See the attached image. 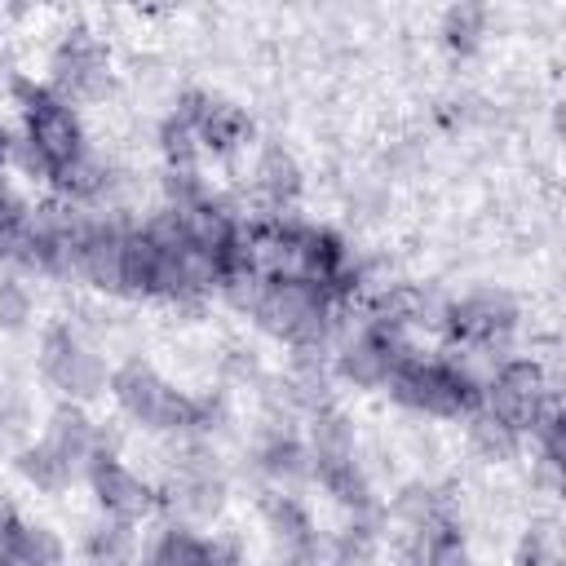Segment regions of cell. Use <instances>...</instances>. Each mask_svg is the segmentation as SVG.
<instances>
[{
  "instance_id": "e0dca14e",
  "label": "cell",
  "mask_w": 566,
  "mask_h": 566,
  "mask_svg": "<svg viewBox=\"0 0 566 566\" xmlns=\"http://www.w3.org/2000/svg\"><path fill=\"white\" fill-rule=\"evenodd\" d=\"M9 473H13V482H18L27 495H40V500H57V495H66L71 486L84 482L40 433H35L31 442H22V447L9 451Z\"/></svg>"
},
{
  "instance_id": "3957f363",
  "label": "cell",
  "mask_w": 566,
  "mask_h": 566,
  "mask_svg": "<svg viewBox=\"0 0 566 566\" xmlns=\"http://www.w3.org/2000/svg\"><path fill=\"white\" fill-rule=\"evenodd\" d=\"M389 402L416 420H455L464 424L482 407V371L464 354L411 345L398 371L385 385Z\"/></svg>"
},
{
  "instance_id": "cb8c5ba5",
  "label": "cell",
  "mask_w": 566,
  "mask_h": 566,
  "mask_svg": "<svg viewBox=\"0 0 566 566\" xmlns=\"http://www.w3.org/2000/svg\"><path fill=\"white\" fill-rule=\"evenodd\" d=\"M513 566H562V557H557V535H553V531H526V535L517 539Z\"/></svg>"
},
{
  "instance_id": "603a6c76",
  "label": "cell",
  "mask_w": 566,
  "mask_h": 566,
  "mask_svg": "<svg viewBox=\"0 0 566 566\" xmlns=\"http://www.w3.org/2000/svg\"><path fill=\"white\" fill-rule=\"evenodd\" d=\"M35 438V402L18 380H0V447L13 451Z\"/></svg>"
},
{
  "instance_id": "8fae6325",
  "label": "cell",
  "mask_w": 566,
  "mask_h": 566,
  "mask_svg": "<svg viewBox=\"0 0 566 566\" xmlns=\"http://www.w3.org/2000/svg\"><path fill=\"white\" fill-rule=\"evenodd\" d=\"M261 539L279 566H323V522L292 491H261L256 500Z\"/></svg>"
},
{
  "instance_id": "44dd1931",
  "label": "cell",
  "mask_w": 566,
  "mask_h": 566,
  "mask_svg": "<svg viewBox=\"0 0 566 566\" xmlns=\"http://www.w3.org/2000/svg\"><path fill=\"white\" fill-rule=\"evenodd\" d=\"M31 332H40V296L27 274L0 270V336L18 340Z\"/></svg>"
},
{
  "instance_id": "d4e9b609",
  "label": "cell",
  "mask_w": 566,
  "mask_h": 566,
  "mask_svg": "<svg viewBox=\"0 0 566 566\" xmlns=\"http://www.w3.org/2000/svg\"><path fill=\"white\" fill-rule=\"evenodd\" d=\"M13 146H18V128H13V119H0V177L13 168Z\"/></svg>"
},
{
  "instance_id": "277c9868",
  "label": "cell",
  "mask_w": 566,
  "mask_h": 566,
  "mask_svg": "<svg viewBox=\"0 0 566 566\" xmlns=\"http://www.w3.org/2000/svg\"><path fill=\"white\" fill-rule=\"evenodd\" d=\"M111 367L97 336L75 318H49L35 332V376L57 402L93 407L111 389Z\"/></svg>"
},
{
  "instance_id": "7a4b0ae2",
  "label": "cell",
  "mask_w": 566,
  "mask_h": 566,
  "mask_svg": "<svg viewBox=\"0 0 566 566\" xmlns=\"http://www.w3.org/2000/svg\"><path fill=\"white\" fill-rule=\"evenodd\" d=\"M115 416L133 424L137 433L150 438H212L226 424V398L221 394H195L177 385L164 367L150 358H119L111 367V389H106Z\"/></svg>"
},
{
  "instance_id": "30bf717a",
  "label": "cell",
  "mask_w": 566,
  "mask_h": 566,
  "mask_svg": "<svg viewBox=\"0 0 566 566\" xmlns=\"http://www.w3.org/2000/svg\"><path fill=\"white\" fill-rule=\"evenodd\" d=\"M172 124L186 128V137L195 142L199 159H234L252 146V115L230 102V97H217V93H203V88H186L172 111H168Z\"/></svg>"
},
{
  "instance_id": "d6986e66",
  "label": "cell",
  "mask_w": 566,
  "mask_h": 566,
  "mask_svg": "<svg viewBox=\"0 0 566 566\" xmlns=\"http://www.w3.org/2000/svg\"><path fill=\"white\" fill-rule=\"evenodd\" d=\"M142 526L124 522V517H106V513H88L80 526V562H97V566H137L142 553Z\"/></svg>"
},
{
  "instance_id": "ba28073f",
  "label": "cell",
  "mask_w": 566,
  "mask_h": 566,
  "mask_svg": "<svg viewBox=\"0 0 566 566\" xmlns=\"http://www.w3.org/2000/svg\"><path fill=\"white\" fill-rule=\"evenodd\" d=\"M553 402V376L535 354H504L482 371V411L513 424L522 438Z\"/></svg>"
},
{
  "instance_id": "5bb4252c",
  "label": "cell",
  "mask_w": 566,
  "mask_h": 566,
  "mask_svg": "<svg viewBox=\"0 0 566 566\" xmlns=\"http://www.w3.org/2000/svg\"><path fill=\"white\" fill-rule=\"evenodd\" d=\"M248 469L256 473V482L265 491H292V495H301V486H310V447H305V438L296 429L270 420L256 433L252 451H248Z\"/></svg>"
},
{
  "instance_id": "7c38bea8",
  "label": "cell",
  "mask_w": 566,
  "mask_h": 566,
  "mask_svg": "<svg viewBox=\"0 0 566 566\" xmlns=\"http://www.w3.org/2000/svg\"><path fill=\"white\" fill-rule=\"evenodd\" d=\"M84 486L93 495V513H106V517H124V522H155L164 513L159 504V482L146 478L137 464H128L119 451H102L88 473H84Z\"/></svg>"
},
{
  "instance_id": "7402d4cb",
  "label": "cell",
  "mask_w": 566,
  "mask_h": 566,
  "mask_svg": "<svg viewBox=\"0 0 566 566\" xmlns=\"http://www.w3.org/2000/svg\"><path fill=\"white\" fill-rule=\"evenodd\" d=\"M486 35H491V9H482V4H451L438 18V40H442V49L451 57L482 53Z\"/></svg>"
},
{
  "instance_id": "8992f818",
  "label": "cell",
  "mask_w": 566,
  "mask_h": 566,
  "mask_svg": "<svg viewBox=\"0 0 566 566\" xmlns=\"http://www.w3.org/2000/svg\"><path fill=\"white\" fill-rule=\"evenodd\" d=\"M526 323V310L522 301L509 292V287H495V283H482V287H469L460 296H447L438 305V323L433 332L447 340L451 354H464L469 363L482 354V358H504L509 345L517 340Z\"/></svg>"
},
{
  "instance_id": "52a82bcc",
  "label": "cell",
  "mask_w": 566,
  "mask_h": 566,
  "mask_svg": "<svg viewBox=\"0 0 566 566\" xmlns=\"http://www.w3.org/2000/svg\"><path fill=\"white\" fill-rule=\"evenodd\" d=\"M416 340L398 336L389 327H376L367 318H358V327H340L332 349H327V376L332 385H345L354 394H385L389 376L398 371V363L407 358Z\"/></svg>"
},
{
  "instance_id": "4fadbf2b",
  "label": "cell",
  "mask_w": 566,
  "mask_h": 566,
  "mask_svg": "<svg viewBox=\"0 0 566 566\" xmlns=\"http://www.w3.org/2000/svg\"><path fill=\"white\" fill-rule=\"evenodd\" d=\"M66 557L71 548L53 522L0 495V566H66Z\"/></svg>"
},
{
  "instance_id": "5b68a950",
  "label": "cell",
  "mask_w": 566,
  "mask_h": 566,
  "mask_svg": "<svg viewBox=\"0 0 566 566\" xmlns=\"http://www.w3.org/2000/svg\"><path fill=\"white\" fill-rule=\"evenodd\" d=\"M230 495H234V478H230V464L221 460L217 442L181 438L168 460V473L159 478V504H164L159 517H177V522L208 531L226 517Z\"/></svg>"
},
{
  "instance_id": "9a60e30c",
  "label": "cell",
  "mask_w": 566,
  "mask_h": 566,
  "mask_svg": "<svg viewBox=\"0 0 566 566\" xmlns=\"http://www.w3.org/2000/svg\"><path fill=\"white\" fill-rule=\"evenodd\" d=\"M389 553V531H385V513L367 509V513H336L332 526H323V566H380V557Z\"/></svg>"
},
{
  "instance_id": "9c48e42d",
  "label": "cell",
  "mask_w": 566,
  "mask_h": 566,
  "mask_svg": "<svg viewBox=\"0 0 566 566\" xmlns=\"http://www.w3.org/2000/svg\"><path fill=\"white\" fill-rule=\"evenodd\" d=\"M44 84L66 97L71 106L106 102L115 88V57L111 44L93 27H66L49 49V75Z\"/></svg>"
},
{
  "instance_id": "6da1fadb",
  "label": "cell",
  "mask_w": 566,
  "mask_h": 566,
  "mask_svg": "<svg viewBox=\"0 0 566 566\" xmlns=\"http://www.w3.org/2000/svg\"><path fill=\"white\" fill-rule=\"evenodd\" d=\"M234 314H243L256 332L279 340L287 354H327L340 332V310L327 292L305 279L239 270L217 292Z\"/></svg>"
},
{
  "instance_id": "ac0fdd59",
  "label": "cell",
  "mask_w": 566,
  "mask_h": 566,
  "mask_svg": "<svg viewBox=\"0 0 566 566\" xmlns=\"http://www.w3.org/2000/svg\"><path fill=\"white\" fill-rule=\"evenodd\" d=\"M389 544L398 548L402 566H473V548H469L460 517H442V522H433L416 535L389 539Z\"/></svg>"
},
{
  "instance_id": "2e32d148",
  "label": "cell",
  "mask_w": 566,
  "mask_h": 566,
  "mask_svg": "<svg viewBox=\"0 0 566 566\" xmlns=\"http://www.w3.org/2000/svg\"><path fill=\"white\" fill-rule=\"evenodd\" d=\"M248 186H252V195L261 199L265 212H292L301 190H305V168H301V159L287 146L265 142V146L252 150Z\"/></svg>"
},
{
  "instance_id": "ffe728a7",
  "label": "cell",
  "mask_w": 566,
  "mask_h": 566,
  "mask_svg": "<svg viewBox=\"0 0 566 566\" xmlns=\"http://www.w3.org/2000/svg\"><path fill=\"white\" fill-rule=\"evenodd\" d=\"M464 447H469V455L482 460V464H509V460L526 455V438H522L513 424L486 416L482 407L464 420Z\"/></svg>"
}]
</instances>
